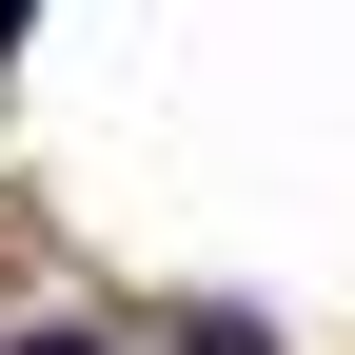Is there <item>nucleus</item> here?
<instances>
[{
	"label": "nucleus",
	"mask_w": 355,
	"mask_h": 355,
	"mask_svg": "<svg viewBox=\"0 0 355 355\" xmlns=\"http://www.w3.org/2000/svg\"><path fill=\"white\" fill-rule=\"evenodd\" d=\"M178 355H277V336H257V316H198V336H178Z\"/></svg>",
	"instance_id": "nucleus-1"
},
{
	"label": "nucleus",
	"mask_w": 355,
	"mask_h": 355,
	"mask_svg": "<svg viewBox=\"0 0 355 355\" xmlns=\"http://www.w3.org/2000/svg\"><path fill=\"white\" fill-rule=\"evenodd\" d=\"M0 355H99V336H60V316H40V336H0Z\"/></svg>",
	"instance_id": "nucleus-2"
},
{
	"label": "nucleus",
	"mask_w": 355,
	"mask_h": 355,
	"mask_svg": "<svg viewBox=\"0 0 355 355\" xmlns=\"http://www.w3.org/2000/svg\"><path fill=\"white\" fill-rule=\"evenodd\" d=\"M20 20H40V0H0V40H20Z\"/></svg>",
	"instance_id": "nucleus-3"
}]
</instances>
